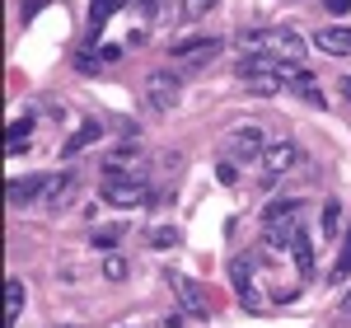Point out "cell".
Here are the masks:
<instances>
[{"label":"cell","instance_id":"6da1fadb","mask_svg":"<svg viewBox=\"0 0 351 328\" xmlns=\"http://www.w3.org/2000/svg\"><path fill=\"white\" fill-rule=\"evenodd\" d=\"M104 202L108 207H122V211L145 207L150 202V183L136 178V174H122V169H104Z\"/></svg>","mask_w":351,"mask_h":328},{"label":"cell","instance_id":"7a4b0ae2","mask_svg":"<svg viewBox=\"0 0 351 328\" xmlns=\"http://www.w3.org/2000/svg\"><path fill=\"white\" fill-rule=\"evenodd\" d=\"M220 38H206V33H192V38H178L173 47H169V61L173 66H183V71H202V66H211L220 56Z\"/></svg>","mask_w":351,"mask_h":328},{"label":"cell","instance_id":"3957f363","mask_svg":"<svg viewBox=\"0 0 351 328\" xmlns=\"http://www.w3.org/2000/svg\"><path fill=\"white\" fill-rule=\"evenodd\" d=\"M145 104L155 113H169L178 108V99H183V80H178V71H145Z\"/></svg>","mask_w":351,"mask_h":328},{"label":"cell","instance_id":"277c9868","mask_svg":"<svg viewBox=\"0 0 351 328\" xmlns=\"http://www.w3.org/2000/svg\"><path fill=\"white\" fill-rule=\"evenodd\" d=\"M263 52L276 56L281 66H300V61H304V52H309V43L300 38L295 28L281 24V28H263Z\"/></svg>","mask_w":351,"mask_h":328},{"label":"cell","instance_id":"5b68a950","mask_svg":"<svg viewBox=\"0 0 351 328\" xmlns=\"http://www.w3.org/2000/svg\"><path fill=\"white\" fill-rule=\"evenodd\" d=\"M225 150L234 155V160H243V164H253V160H263V132L253 127V122H243V127H234L230 137H225Z\"/></svg>","mask_w":351,"mask_h":328},{"label":"cell","instance_id":"8992f818","mask_svg":"<svg viewBox=\"0 0 351 328\" xmlns=\"http://www.w3.org/2000/svg\"><path fill=\"white\" fill-rule=\"evenodd\" d=\"M164 281H169V291H178V305L188 309V314H206V296H202V286L192 281V277H183V272H173V268H164Z\"/></svg>","mask_w":351,"mask_h":328},{"label":"cell","instance_id":"52a82bcc","mask_svg":"<svg viewBox=\"0 0 351 328\" xmlns=\"http://www.w3.org/2000/svg\"><path fill=\"white\" fill-rule=\"evenodd\" d=\"M281 80L295 89L304 104H314V108H324V89H319V80L304 71V66H281Z\"/></svg>","mask_w":351,"mask_h":328},{"label":"cell","instance_id":"ba28073f","mask_svg":"<svg viewBox=\"0 0 351 328\" xmlns=\"http://www.w3.org/2000/svg\"><path fill=\"white\" fill-rule=\"evenodd\" d=\"M295 160H300V150L291 145V141H271L267 150H263V174H267V178H281Z\"/></svg>","mask_w":351,"mask_h":328},{"label":"cell","instance_id":"9c48e42d","mask_svg":"<svg viewBox=\"0 0 351 328\" xmlns=\"http://www.w3.org/2000/svg\"><path fill=\"white\" fill-rule=\"evenodd\" d=\"M319 52L328 56H351V28L347 24H332V28H319Z\"/></svg>","mask_w":351,"mask_h":328},{"label":"cell","instance_id":"30bf717a","mask_svg":"<svg viewBox=\"0 0 351 328\" xmlns=\"http://www.w3.org/2000/svg\"><path fill=\"white\" fill-rule=\"evenodd\" d=\"M43 192H47V174H24V178L10 183V207H24L33 197H43Z\"/></svg>","mask_w":351,"mask_h":328},{"label":"cell","instance_id":"8fae6325","mask_svg":"<svg viewBox=\"0 0 351 328\" xmlns=\"http://www.w3.org/2000/svg\"><path fill=\"white\" fill-rule=\"evenodd\" d=\"M291 258H295L300 277H314V244H309V230H304V225H300V235L291 239Z\"/></svg>","mask_w":351,"mask_h":328},{"label":"cell","instance_id":"7c38bea8","mask_svg":"<svg viewBox=\"0 0 351 328\" xmlns=\"http://www.w3.org/2000/svg\"><path fill=\"white\" fill-rule=\"evenodd\" d=\"M127 0H89V38L99 43V28L108 24V14H117Z\"/></svg>","mask_w":351,"mask_h":328},{"label":"cell","instance_id":"4fadbf2b","mask_svg":"<svg viewBox=\"0 0 351 328\" xmlns=\"http://www.w3.org/2000/svg\"><path fill=\"white\" fill-rule=\"evenodd\" d=\"M304 211H309L304 197H286V202H271L267 211H263V225H267V220H295V216H304Z\"/></svg>","mask_w":351,"mask_h":328},{"label":"cell","instance_id":"5bb4252c","mask_svg":"<svg viewBox=\"0 0 351 328\" xmlns=\"http://www.w3.org/2000/svg\"><path fill=\"white\" fill-rule=\"evenodd\" d=\"M99 137H104V127H99V122H84L80 132H75V137H71L66 145H61V155L71 160V155H80V150H89V145H94Z\"/></svg>","mask_w":351,"mask_h":328},{"label":"cell","instance_id":"9a60e30c","mask_svg":"<svg viewBox=\"0 0 351 328\" xmlns=\"http://www.w3.org/2000/svg\"><path fill=\"white\" fill-rule=\"evenodd\" d=\"M24 301H28L24 281H5V328H14V319H19Z\"/></svg>","mask_w":351,"mask_h":328},{"label":"cell","instance_id":"2e32d148","mask_svg":"<svg viewBox=\"0 0 351 328\" xmlns=\"http://www.w3.org/2000/svg\"><path fill=\"white\" fill-rule=\"evenodd\" d=\"M216 10V0H178V19L183 24H197V19H206Z\"/></svg>","mask_w":351,"mask_h":328},{"label":"cell","instance_id":"e0dca14e","mask_svg":"<svg viewBox=\"0 0 351 328\" xmlns=\"http://www.w3.org/2000/svg\"><path fill=\"white\" fill-rule=\"evenodd\" d=\"M71 197V174H56V178H47V192H43V202L47 207H61Z\"/></svg>","mask_w":351,"mask_h":328},{"label":"cell","instance_id":"ac0fdd59","mask_svg":"<svg viewBox=\"0 0 351 328\" xmlns=\"http://www.w3.org/2000/svg\"><path fill=\"white\" fill-rule=\"evenodd\" d=\"M328 277H332V281H347V277H351V230L342 235V248H337V263H332V272H328Z\"/></svg>","mask_w":351,"mask_h":328},{"label":"cell","instance_id":"d6986e66","mask_svg":"<svg viewBox=\"0 0 351 328\" xmlns=\"http://www.w3.org/2000/svg\"><path fill=\"white\" fill-rule=\"evenodd\" d=\"M337 230H342V207H337V202H324V220H319V235H328V239H332Z\"/></svg>","mask_w":351,"mask_h":328},{"label":"cell","instance_id":"ffe728a7","mask_svg":"<svg viewBox=\"0 0 351 328\" xmlns=\"http://www.w3.org/2000/svg\"><path fill=\"white\" fill-rule=\"evenodd\" d=\"M178 239H183V235H178L173 225H160V230H150V244H155V248H173Z\"/></svg>","mask_w":351,"mask_h":328},{"label":"cell","instance_id":"44dd1931","mask_svg":"<svg viewBox=\"0 0 351 328\" xmlns=\"http://www.w3.org/2000/svg\"><path fill=\"white\" fill-rule=\"evenodd\" d=\"M104 277H108V281H122V277H127V258H122V253H108V258H104Z\"/></svg>","mask_w":351,"mask_h":328},{"label":"cell","instance_id":"7402d4cb","mask_svg":"<svg viewBox=\"0 0 351 328\" xmlns=\"http://www.w3.org/2000/svg\"><path fill=\"white\" fill-rule=\"evenodd\" d=\"M216 178L225 183V188H234V183H239V169H234L230 160H220V164H216Z\"/></svg>","mask_w":351,"mask_h":328},{"label":"cell","instance_id":"603a6c76","mask_svg":"<svg viewBox=\"0 0 351 328\" xmlns=\"http://www.w3.org/2000/svg\"><path fill=\"white\" fill-rule=\"evenodd\" d=\"M117 235H122L117 225H108V230H94V244H99V248H112V244H117Z\"/></svg>","mask_w":351,"mask_h":328},{"label":"cell","instance_id":"cb8c5ba5","mask_svg":"<svg viewBox=\"0 0 351 328\" xmlns=\"http://www.w3.org/2000/svg\"><path fill=\"white\" fill-rule=\"evenodd\" d=\"M324 10H328V14H347L351 0H324Z\"/></svg>","mask_w":351,"mask_h":328},{"label":"cell","instance_id":"d4e9b609","mask_svg":"<svg viewBox=\"0 0 351 328\" xmlns=\"http://www.w3.org/2000/svg\"><path fill=\"white\" fill-rule=\"evenodd\" d=\"M75 66H80V75H94V61H89V52L75 56Z\"/></svg>","mask_w":351,"mask_h":328},{"label":"cell","instance_id":"484cf974","mask_svg":"<svg viewBox=\"0 0 351 328\" xmlns=\"http://www.w3.org/2000/svg\"><path fill=\"white\" fill-rule=\"evenodd\" d=\"M43 5H47V0H28V5H24V24L33 19V14H38V10H43Z\"/></svg>","mask_w":351,"mask_h":328},{"label":"cell","instance_id":"4316f807","mask_svg":"<svg viewBox=\"0 0 351 328\" xmlns=\"http://www.w3.org/2000/svg\"><path fill=\"white\" fill-rule=\"evenodd\" d=\"M127 5H141L145 14H155V10H160V0H127Z\"/></svg>","mask_w":351,"mask_h":328},{"label":"cell","instance_id":"83f0119b","mask_svg":"<svg viewBox=\"0 0 351 328\" xmlns=\"http://www.w3.org/2000/svg\"><path fill=\"white\" fill-rule=\"evenodd\" d=\"M342 99L351 104V75H342Z\"/></svg>","mask_w":351,"mask_h":328},{"label":"cell","instance_id":"f1b7e54d","mask_svg":"<svg viewBox=\"0 0 351 328\" xmlns=\"http://www.w3.org/2000/svg\"><path fill=\"white\" fill-rule=\"evenodd\" d=\"M342 314H351V291H347V296H342Z\"/></svg>","mask_w":351,"mask_h":328}]
</instances>
